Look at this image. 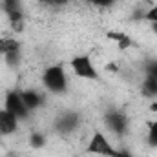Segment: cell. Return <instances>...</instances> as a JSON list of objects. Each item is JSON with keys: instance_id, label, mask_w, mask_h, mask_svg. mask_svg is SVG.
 <instances>
[{"instance_id": "obj_14", "label": "cell", "mask_w": 157, "mask_h": 157, "mask_svg": "<svg viewBox=\"0 0 157 157\" xmlns=\"http://www.w3.org/2000/svg\"><path fill=\"white\" fill-rule=\"evenodd\" d=\"M2 7L6 11V15L11 11H17V9H20V0H2Z\"/></svg>"}, {"instance_id": "obj_22", "label": "cell", "mask_w": 157, "mask_h": 157, "mask_svg": "<svg viewBox=\"0 0 157 157\" xmlns=\"http://www.w3.org/2000/svg\"><path fill=\"white\" fill-rule=\"evenodd\" d=\"M150 110H152V112H155V113H157V102H155V101H154V102L150 104Z\"/></svg>"}, {"instance_id": "obj_15", "label": "cell", "mask_w": 157, "mask_h": 157, "mask_svg": "<svg viewBox=\"0 0 157 157\" xmlns=\"http://www.w3.org/2000/svg\"><path fill=\"white\" fill-rule=\"evenodd\" d=\"M29 143H31V146H33V148H42V146H44V143H46V137H44L42 133H33V135H31V139H29Z\"/></svg>"}, {"instance_id": "obj_9", "label": "cell", "mask_w": 157, "mask_h": 157, "mask_svg": "<svg viewBox=\"0 0 157 157\" xmlns=\"http://www.w3.org/2000/svg\"><path fill=\"white\" fill-rule=\"evenodd\" d=\"M7 18H9L11 29H13L15 33H20V31H24L26 18H24V13H22V9H17V11H11V13H7Z\"/></svg>"}, {"instance_id": "obj_8", "label": "cell", "mask_w": 157, "mask_h": 157, "mask_svg": "<svg viewBox=\"0 0 157 157\" xmlns=\"http://www.w3.org/2000/svg\"><path fill=\"white\" fill-rule=\"evenodd\" d=\"M20 97H22V101H24V104L29 112L37 110L42 104V95L35 90H24V91H20Z\"/></svg>"}, {"instance_id": "obj_1", "label": "cell", "mask_w": 157, "mask_h": 157, "mask_svg": "<svg viewBox=\"0 0 157 157\" xmlns=\"http://www.w3.org/2000/svg\"><path fill=\"white\" fill-rule=\"evenodd\" d=\"M42 84L51 93H64L68 88V78L62 66H49L42 73Z\"/></svg>"}, {"instance_id": "obj_24", "label": "cell", "mask_w": 157, "mask_h": 157, "mask_svg": "<svg viewBox=\"0 0 157 157\" xmlns=\"http://www.w3.org/2000/svg\"><path fill=\"white\" fill-rule=\"evenodd\" d=\"M144 2H152V0H144Z\"/></svg>"}, {"instance_id": "obj_16", "label": "cell", "mask_w": 157, "mask_h": 157, "mask_svg": "<svg viewBox=\"0 0 157 157\" xmlns=\"http://www.w3.org/2000/svg\"><path fill=\"white\" fill-rule=\"evenodd\" d=\"M4 59H6V62H7L9 66H17V62L20 60V51H13V53H7Z\"/></svg>"}, {"instance_id": "obj_20", "label": "cell", "mask_w": 157, "mask_h": 157, "mask_svg": "<svg viewBox=\"0 0 157 157\" xmlns=\"http://www.w3.org/2000/svg\"><path fill=\"white\" fill-rule=\"evenodd\" d=\"M90 4H93V6H99V7H108V6H112L115 0H88Z\"/></svg>"}, {"instance_id": "obj_6", "label": "cell", "mask_w": 157, "mask_h": 157, "mask_svg": "<svg viewBox=\"0 0 157 157\" xmlns=\"http://www.w3.org/2000/svg\"><path fill=\"white\" fill-rule=\"evenodd\" d=\"M18 128V119L6 108H0V135H11Z\"/></svg>"}, {"instance_id": "obj_3", "label": "cell", "mask_w": 157, "mask_h": 157, "mask_svg": "<svg viewBox=\"0 0 157 157\" xmlns=\"http://www.w3.org/2000/svg\"><path fill=\"white\" fill-rule=\"evenodd\" d=\"M71 70L75 71V75L80 78H90V80H97L99 71L95 68V64L91 62L90 55H77L71 59Z\"/></svg>"}, {"instance_id": "obj_17", "label": "cell", "mask_w": 157, "mask_h": 157, "mask_svg": "<svg viewBox=\"0 0 157 157\" xmlns=\"http://www.w3.org/2000/svg\"><path fill=\"white\" fill-rule=\"evenodd\" d=\"M44 6H51V7H60V6H66L70 4V0H40Z\"/></svg>"}, {"instance_id": "obj_23", "label": "cell", "mask_w": 157, "mask_h": 157, "mask_svg": "<svg viewBox=\"0 0 157 157\" xmlns=\"http://www.w3.org/2000/svg\"><path fill=\"white\" fill-rule=\"evenodd\" d=\"M152 29H154V31L157 33V24H152Z\"/></svg>"}, {"instance_id": "obj_21", "label": "cell", "mask_w": 157, "mask_h": 157, "mask_svg": "<svg viewBox=\"0 0 157 157\" xmlns=\"http://www.w3.org/2000/svg\"><path fill=\"white\" fill-rule=\"evenodd\" d=\"M117 157H133V155H132L128 150H119V155Z\"/></svg>"}, {"instance_id": "obj_18", "label": "cell", "mask_w": 157, "mask_h": 157, "mask_svg": "<svg viewBox=\"0 0 157 157\" xmlns=\"http://www.w3.org/2000/svg\"><path fill=\"white\" fill-rule=\"evenodd\" d=\"M144 18H146V20H150L152 24H157V4L150 9V11H148V13H146V15H144Z\"/></svg>"}, {"instance_id": "obj_2", "label": "cell", "mask_w": 157, "mask_h": 157, "mask_svg": "<svg viewBox=\"0 0 157 157\" xmlns=\"http://www.w3.org/2000/svg\"><path fill=\"white\" fill-rule=\"evenodd\" d=\"M86 152L88 154H95V155H102V157H117L119 155V150H115L112 146V143L108 141V137L102 132H95L91 135Z\"/></svg>"}, {"instance_id": "obj_7", "label": "cell", "mask_w": 157, "mask_h": 157, "mask_svg": "<svg viewBox=\"0 0 157 157\" xmlns=\"http://www.w3.org/2000/svg\"><path fill=\"white\" fill-rule=\"evenodd\" d=\"M77 126H78V115L73 113V112H68V113L60 115L55 122V128L60 133H71L73 130H77Z\"/></svg>"}, {"instance_id": "obj_5", "label": "cell", "mask_w": 157, "mask_h": 157, "mask_svg": "<svg viewBox=\"0 0 157 157\" xmlns=\"http://www.w3.org/2000/svg\"><path fill=\"white\" fill-rule=\"evenodd\" d=\"M106 124L113 133L124 135L128 130V117L122 112H110V113H106Z\"/></svg>"}, {"instance_id": "obj_19", "label": "cell", "mask_w": 157, "mask_h": 157, "mask_svg": "<svg viewBox=\"0 0 157 157\" xmlns=\"http://www.w3.org/2000/svg\"><path fill=\"white\" fill-rule=\"evenodd\" d=\"M146 75L157 80V62H150V64L146 66Z\"/></svg>"}, {"instance_id": "obj_13", "label": "cell", "mask_w": 157, "mask_h": 157, "mask_svg": "<svg viewBox=\"0 0 157 157\" xmlns=\"http://www.w3.org/2000/svg\"><path fill=\"white\" fill-rule=\"evenodd\" d=\"M146 128H148V144L150 146H157V121H148L146 122Z\"/></svg>"}, {"instance_id": "obj_4", "label": "cell", "mask_w": 157, "mask_h": 157, "mask_svg": "<svg viewBox=\"0 0 157 157\" xmlns=\"http://www.w3.org/2000/svg\"><path fill=\"white\" fill-rule=\"evenodd\" d=\"M4 108H6L7 112H11L15 117L20 119V121H26V119L29 117V110L26 108V104H24V101H22V97H20V91H9V93L6 95V104H4Z\"/></svg>"}, {"instance_id": "obj_10", "label": "cell", "mask_w": 157, "mask_h": 157, "mask_svg": "<svg viewBox=\"0 0 157 157\" xmlns=\"http://www.w3.org/2000/svg\"><path fill=\"white\" fill-rule=\"evenodd\" d=\"M13 51H20V42L9 37H0V55L6 57L7 53H13Z\"/></svg>"}, {"instance_id": "obj_11", "label": "cell", "mask_w": 157, "mask_h": 157, "mask_svg": "<svg viewBox=\"0 0 157 157\" xmlns=\"http://www.w3.org/2000/svg\"><path fill=\"white\" fill-rule=\"evenodd\" d=\"M106 37L110 40H115L121 49H128V48L132 46V39H130L126 33H121V31H108Z\"/></svg>"}, {"instance_id": "obj_12", "label": "cell", "mask_w": 157, "mask_h": 157, "mask_svg": "<svg viewBox=\"0 0 157 157\" xmlns=\"http://www.w3.org/2000/svg\"><path fill=\"white\" fill-rule=\"evenodd\" d=\"M141 91H143V95H144V97H152V99H155V97H157V80L146 75L144 82H143Z\"/></svg>"}]
</instances>
